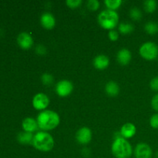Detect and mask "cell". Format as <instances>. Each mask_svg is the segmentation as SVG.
<instances>
[{
  "label": "cell",
  "mask_w": 158,
  "mask_h": 158,
  "mask_svg": "<svg viewBox=\"0 0 158 158\" xmlns=\"http://www.w3.org/2000/svg\"><path fill=\"white\" fill-rule=\"evenodd\" d=\"M33 137L34 135L32 134V133L23 131L17 135V140L22 144H29V143H32Z\"/></svg>",
  "instance_id": "cell-17"
},
{
  "label": "cell",
  "mask_w": 158,
  "mask_h": 158,
  "mask_svg": "<svg viewBox=\"0 0 158 158\" xmlns=\"http://www.w3.org/2000/svg\"><path fill=\"white\" fill-rule=\"evenodd\" d=\"M35 52L40 56H43L46 53V48L43 45H38L35 48Z\"/></svg>",
  "instance_id": "cell-30"
},
{
  "label": "cell",
  "mask_w": 158,
  "mask_h": 158,
  "mask_svg": "<svg viewBox=\"0 0 158 158\" xmlns=\"http://www.w3.org/2000/svg\"><path fill=\"white\" fill-rule=\"evenodd\" d=\"M136 158H152L153 151L151 147L145 143H140L134 150Z\"/></svg>",
  "instance_id": "cell-8"
},
{
  "label": "cell",
  "mask_w": 158,
  "mask_h": 158,
  "mask_svg": "<svg viewBox=\"0 0 158 158\" xmlns=\"http://www.w3.org/2000/svg\"><path fill=\"white\" fill-rule=\"evenodd\" d=\"M108 37L112 41H116V40H118L119 33L116 30L112 29V30L109 31V32H108Z\"/></svg>",
  "instance_id": "cell-28"
},
{
  "label": "cell",
  "mask_w": 158,
  "mask_h": 158,
  "mask_svg": "<svg viewBox=\"0 0 158 158\" xmlns=\"http://www.w3.org/2000/svg\"><path fill=\"white\" fill-rule=\"evenodd\" d=\"M22 127L24 131L29 133L35 132L39 127L37 120L32 117H26V119H24L22 123Z\"/></svg>",
  "instance_id": "cell-14"
},
{
  "label": "cell",
  "mask_w": 158,
  "mask_h": 158,
  "mask_svg": "<svg viewBox=\"0 0 158 158\" xmlns=\"http://www.w3.org/2000/svg\"><path fill=\"white\" fill-rule=\"evenodd\" d=\"M39 128L43 131H51L56 127L60 122V117L52 110H43L37 117Z\"/></svg>",
  "instance_id": "cell-1"
},
{
  "label": "cell",
  "mask_w": 158,
  "mask_h": 158,
  "mask_svg": "<svg viewBox=\"0 0 158 158\" xmlns=\"http://www.w3.org/2000/svg\"><path fill=\"white\" fill-rule=\"evenodd\" d=\"M42 83L46 86H49L53 83V77L49 73H43L41 77Z\"/></svg>",
  "instance_id": "cell-23"
},
{
  "label": "cell",
  "mask_w": 158,
  "mask_h": 158,
  "mask_svg": "<svg viewBox=\"0 0 158 158\" xmlns=\"http://www.w3.org/2000/svg\"><path fill=\"white\" fill-rule=\"evenodd\" d=\"M123 2L121 0H105L104 3L106 7L110 10H115L121 6Z\"/></svg>",
  "instance_id": "cell-21"
},
{
  "label": "cell",
  "mask_w": 158,
  "mask_h": 158,
  "mask_svg": "<svg viewBox=\"0 0 158 158\" xmlns=\"http://www.w3.org/2000/svg\"><path fill=\"white\" fill-rule=\"evenodd\" d=\"M110 64V60L106 56L103 54L97 56L94 60V66H95L96 69L103 70L106 68L108 67Z\"/></svg>",
  "instance_id": "cell-12"
},
{
  "label": "cell",
  "mask_w": 158,
  "mask_h": 158,
  "mask_svg": "<svg viewBox=\"0 0 158 158\" xmlns=\"http://www.w3.org/2000/svg\"><path fill=\"white\" fill-rule=\"evenodd\" d=\"M151 106L155 111L158 112V94H155L151 100Z\"/></svg>",
  "instance_id": "cell-29"
},
{
  "label": "cell",
  "mask_w": 158,
  "mask_h": 158,
  "mask_svg": "<svg viewBox=\"0 0 158 158\" xmlns=\"http://www.w3.org/2000/svg\"><path fill=\"white\" fill-rule=\"evenodd\" d=\"M32 144L38 151L48 152L53 148L54 140L48 133L38 132L34 135Z\"/></svg>",
  "instance_id": "cell-3"
},
{
  "label": "cell",
  "mask_w": 158,
  "mask_h": 158,
  "mask_svg": "<svg viewBox=\"0 0 158 158\" xmlns=\"http://www.w3.org/2000/svg\"><path fill=\"white\" fill-rule=\"evenodd\" d=\"M111 151L116 158H130L133 150L131 143L123 137H117L113 143Z\"/></svg>",
  "instance_id": "cell-2"
},
{
  "label": "cell",
  "mask_w": 158,
  "mask_h": 158,
  "mask_svg": "<svg viewBox=\"0 0 158 158\" xmlns=\"http://www.w3.org/2000/svg\"><path fill=\"white\" fill-rule=\"evenodd\" d=\"M87 8L91 11H96L100 8V2L97 0H89L87 2Z\"/></svg>",
  "instance_id": "cell-24"
},
{
  "label": "cell",
  "mask_w": 158,
  "mask_h": 158,
  "mask_svg": "<svg viewBox=\"0 0 158 158\" xmlns=\"http://www.w3.org/2000/svg\"><path fill=\"white\" fill-rule=\"evenodd\" d=\"M155 158H158V151L155 153Z\"/></svg>",
  "instance_id": "cell-31"
},
{
  "label": "cell",
  "mask_w": 158,
  "mask_h": 158,
  "mask_svg": "<svg viewBox=\"0 0 158 158\" xmlns=\"http://www.w3.org/2000/svg\"><path fill=\"white\" fill-rule=\"evenodd\" d=\"M157 7V3L155 0H146L143 2L144 10L148 13H153L155 12Z\"/></svg>",
  "instance_id": "cell-19"
},
{
  "label": "cell",
  "mask_w": 158,
  "mask_h": 158,
  "mask_svg": "<svg viewBox=\"0 0 158 158\" xmlns=\"http://www.w3.org/2000/svg\"><path fill=\"white\" fill-rule=\"evenodd\" d=\"M150 87L152 90L158 91V77H154L150 82Z\"/></svg>",
  "instance_id": "cell-27"
},
{
  "label": "cell",
  "mask_w": 158,
  "mask_h": 158,
  "mask_svg": "<svg viewBox=\"0 0 158 158\" xmlns=\"http://www.w3.org/2000/svg\"><path fill=\"white\" fill-rule=\"evenodd\" d=\"M150 125L154 129H158V114H154L150 119Z\"/></svg>",
  "instance_id": "cell-26"
},
{
  "label": "cell",
  "mask_w": 158,
  "mask_h": 158,
  "mask_svg": "<svg viewBox=\"0 0 158 158\" xmlns=\"http://www.w3.org/2000/svg\"><path fill=\"white\" fill-rule=\"evenodd\" d=\"M41 25L46 29H53L56 25L55 17L49 12H44L40 18Z\"/></svg>",
  "instance_id": "cell-11"
},
{
  "label": "cell",
  "mask_w": 158,
  "mask_h": 158,
  "mask_svg": "<svg viewBox=\"0 0 158 158\" xmlns=\"http://www.w3.org/2000/svg\"><path fill=\"white\" fill-rule=\"evenodd\" d=\"M49 104V99L46 94L43 93H39L34 96L32 99V105L35 110H43L46 109Z\"/></svg>",
  "instance_id": "cell-7"
},
{
  "label": "cell",
  "mask_w": 158,
  "mask_h": 158,
  "mask_svg": "<svg viewBox=\"0 0 158 158\" xmlns=\"http://www.w3.org/2000/svg\"><path fill=\"white\" fill-rule=\"evenodd\" d=\"M97 19L101 27L112 30L118 24L119 15L115 11L106 9V10L102 11L99 14Z\"/></svg>",
  "instance_id": "cell-4"
},
{
  "label": "cell",
  "mask_w": 158,
  "mask_h": 158,
  "mask_svg": "<svg viewBox=\"0 0 158 158\" xmlns=\"http://www.w3.org/2000/svg\"><path fill=\"white\" fill-rule=\"evenodd\" d=\"M136 130L135 125L131 123H126L122 126L120 134L123 138H131L135 135Z\"/></svg>",
  "instance_id": "cell-15"
},
{
  "label": "cell",
  "mask_w": 158,
  "mask_h": 158,
  "mask_svg": "<svg viewBox=\"0 0 158 158\" xmlns=\"http://www.w3.org/2000/svg\"><path fill=\"white\" fill-rule=\"evenodd\" d=\"M105 90L106 94L110 97H116L120 92V88L118 84L114 81H110L105 86Z\"/></svg>",
  "instance_id": "cell-16"
},
{
  "label": "cell",
  "mask_w": 158,
  "mask_h": 158,
  "mask_svg": "<svg viewBox=\"0 0 158 158\" xmlns=\"http://www.w3.org/2000/svg\"><path fill=\"white\" fill-rule=\"evenodd\" d=\"M119 31L122 34H129L134 30V26L129 23H122L119 25Z\"/></svg>",
  "instance_id": "cell-20"
},
{
  "label": "cell",
  "mask_w": 158,
  "mask_h": 158,
  "mask_svg": "<svg viewBox=\"0 0 158 158\" xmlns=\"http://www.w3.org/2000/svg\"><path fill=\"white\" fill-rule=\"evenodd\" d=\"M140 55L147 60H154L158 56V46L154 42H146L140 48Z\"/></svg>",
  "instance_id": "cell-5"
},
{
  "label": "cell",
  "mask_w": 158,
  "mask_h": 158,
  "mask_svg": "<svg viewBox=\"0 0 158 158\" xmlns=\"http://www.w3.org/2000/svg\"><path fill=\"white\" fill-rule=\"evenodd\" d=\"M144 29L147 33L150 35H155L158 33V23L154 21H150L145 24Z\"/></svg>",
  "instance_id": "cell-18"
},
{
  "label": "cell",
  "mask_w": 158,
  "mask_h": 158,
  "mask_svg": "<svg viewBox=\"0 0 158 158\" xmlns=\"http://www.w3.org/2000/svg\"><path fill=\"white\" fill-rule=\"evenodd\" d=\"M82 2H83L82 0H66V4L72 9L78 8L82 4Z\"/></svg>",
  "instance_id": "cell-25"
},
{
  "label": "cell",
  "mask_w": 158,
  "mask_h": 158,
  "mask_svg": "<svg viewBox=\"0 0 158 158\" xmlns=\"http://www.w3.org/2000/svg\"><path fill=\"white\" fill-rule=\"evenodd\" d=\"M17 43L22 49H29L33 45V40L30 34L23 32L17 36Z\"/></svg>",
  "instance_id": "cell-10"
},
{
  "label": "cell",
  "mask_w": 158,
  "mask_h": 158,
  "mask_svg": "<svg viewBox=\"0 0 158 158\" xmlns=\"http://www.w3.org/2000/svg\"><path fill=\"white\" fill-rule=\"evenodd\" d=\"M130 16L131 17V19L136 21H138L140 19L142 18V12L138 8H133L130 11Z\"/></svg>",
  "instance_id": "cell-22"
},
{
  "label": "cell",
  "mask_w": 158,
  "mask_h": 158,
  "mask_svg": "<svg viewBox=\"0 0 158 158\" xmlns=\"http://www.w3.org/2000/svg\"><path fill=\"white\" fill-rule=\"evenodd\" d=\"M73 89V85L67 80H63L58 82L56 86V92L60 97H65L69 96Z\"/></svg>",
  "instance_id": "cell-6"
},
{
  "label": "cell",
  "mask_w": 158,
  "mask_h": 158,
  "mask_svg": "<svg viewBox=\"0 0 158 158\" xmlns=\"http://www.w3.org/2000/svg\"><path fill=\"white\" fill-rule=\"evenodd\" d=\"M76 139L80 144H87L92 140V131L86 127L78 130L76 134Z\"/></svg>",
  "instance_id": "cell-9"
},
{
  "label": "cell",
  "mask_w": 158,
  "mask_h": 158,
  "mask_svg": "<svg viewBox=\"0 0 158 158\" xmlns=\"http://www.w3.org/2000/svg\"><path fill=\"white\" fill-rule=\"evenodd\" d=\"M131 57H132V56H131V51L129 49H126V48H123L120 50H119L117 55L118 63L120 64L123 65V66L127 65L131 62Z\"/></svg>",
  "instance_id": "cell-13"
}]
</instances>
